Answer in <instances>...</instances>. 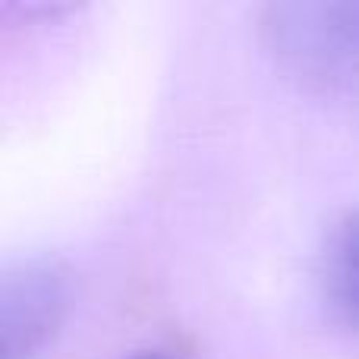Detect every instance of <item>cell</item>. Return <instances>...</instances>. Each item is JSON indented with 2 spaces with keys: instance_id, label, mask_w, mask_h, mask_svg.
I'll return each instance as SVG.
<instances>
[{
  "instance_id": "obj_1",
  "label": "cell",
  "mask_w": 359,
  "mask_h": 359,
  "mask_svg": "<svg viewBox=\"0 0 359 359\" xmlns=\"http://www.w3.org/2000/svg\"><path fill=\"white\" fill-rule=\"evenodd\" d=\"M271 54L306 86L359 92V4L293 0L262 10Z\"/></svg>"
},
{
  "instance_id": "obj_2",
  "label": "cell",
  "mask_w": 359,
  "mask_h": 359,
  "mask_svg": "<svg viewBox=\"0 0 359 359\" xmlns=\"http://www.w3.org/2000/svg\"><path fill=\"white\" fill-rule=\"evenodd\" d=\"M63 312V278L50 265H22L0 287V353L22 359L54 334Z\"/></svg>"
},
{
  "instance_id": "obj_3",
  "label": "cell",
  "mask_w": 359,
  "mask_h": 359,
  "mask_svg": "<svg viewBox=\"0 0 359 359\" xmlns=\"http://www.w3.org/2000/svg\"><path fill=\"white\" fill-rule=\"evenodd\" d=\"M325 274L334 306L359 325V211H347L331 230Z\"/></svg>"
},
{
  "instance_id": "obj_4",
  "label": "cell",
  "mask_w": 359,
  "mask_h": 359,
  "mask_svg": "<svg viewBox=\"0 0 359 359\" xmlns=\"http://www.w3.org/2000/svg\"><path fill=\"white\" fill-rule=\"evenodd\" d=\"M133 359H174V356H168V353H139Z\"/></svg>"
}]
</instances>
